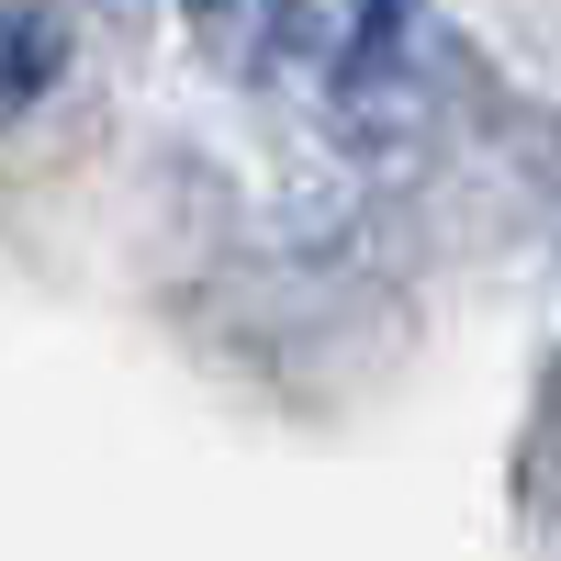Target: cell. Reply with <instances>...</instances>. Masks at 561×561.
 Listing matches in <instances>:
<instances>
[{
	"label": "cell",
	"mask_w": 561,
	"mask_h": 561,
	"mask_svg": "<svg viewBox=\"0 0 561 561\" xmlns=\"http://www.w3.org/2000/svg\"><path fill=\"white\" fill-rule=\"evenodd\" d=\"M57 68H68L57 12H34V0H0V124L34 113L45 90H57Z\"/></svg>",
	"instance_id": "6da1fadb"
}]
</instances>
